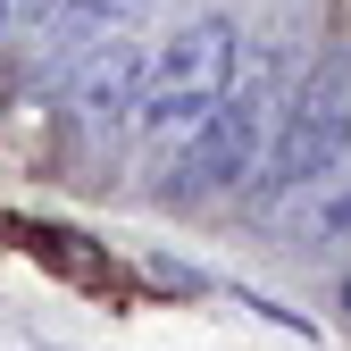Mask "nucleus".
<instances>
[{
  "instance_id": "4",
  "label": "nucleus",
  "mask_w": 351,
  "mask_h": 351,
  "mask_svg": "<svg viewBox=\"0 0 351 351\" xmlns=\"http://www.w3.org/2000/svg\"><path fill=\"white\" fill-rule=\"evenodd\" d=\"M143 67H151V51H143L134 34H117V42H101V51L67 75V134H75L84 151H109L117 134H134Z\"/></svg>"
},
{
  "instance_id": "6",
  "label": "nucleus",
  "mask_w": 351,
  "mask_h": 351,
  "mask_svg": "<svg viewBox=\"0 0 351 351\" xmlns=\"http://www.w3.org/2000/svg\"><path fill=\"white\" fill-rule=\"evenodd\" d=\"M318 243H351V184H343V193L318 209Z\"/></svg>"
},
{
  "instance_id": "2",
  "label": "nucleus",
  "mask_w": 351,
  "mask_h": 351,
  "mask_svg": "<svg viewBox=\"0 0 351 351\" xmlns=\"http://www.w3.org/2000/svg\"><path fill=\"white\" fill-rule=\"evenodd\" d=\"M343 159H351V51H326V59H310V75L285 84V109H276L268 159L251 176V201L285 209L301 193L335 184Z\"/></svg>"
},
{
  "instance_id": "3",
  "label": "nucleus",
  "mask_w": 351,
  "mask_h": 351,
  "mask_svg": "<svg viewBox=\"0 0 351 351\" xmlns=\"http://www.w3.org/2000/svg\"><path fill=\"white\" fill-rule=\"evenodd\" d=\"M234 59H243V25L234 17H193L176 25V42H159L151 67H143V101H134V134L151 151H176L193 125L217 109V93L234 84Z\"/></svg>"
},
{
  "instance_id": "8",
  "label": "nucleus",
  "mask_w": 351,
  "mask_h": 351,
  "mask_svg": "<svg viewBox=\"0 0 351 351\" xmlns=\"http://www.w3.org/2000/svg\"><path fill=\"white\" fill-rule=\"evenodd\" d=\"M0 34H9V0H0Z\"/></svg>"
},
{
  "instance_id": "1",
  "label": "nucleus",
  "mask_w": 351,
  "mask_h": 351,
  "mask_svg": "<svg viewBox=\"0 0 351 351\" xmlns=\"http://www.w3.org/2000/svg\"><path fill=\"white\" fill-rule=\"evenodd\" d=\"M276 109H285V42H251V51L234 59V84L217 93V109L167 151L159 209H201V201L243 193L259 176V159H268Z\"/></svg>"
},
{
  "instance_id": "7",
  "label": "nucleus",
  "mask_w": 351,
  "mask_h": 351,
  "mask_svg": "<svg viewBox=\"0 0 351 351\" xmlns=\"http://www.w3.org/2000/svg\"><path fill=\"white\" fill-rule=\"evenodd\" d=\"M343 318H351V276H343Z\"/></svg>"
},
{
  "instance_id": "5",
  "label": "nucleus",
  "mask_w": 351,
  "mask_h": 351,
  "mask_svg": "<svg viewBox=\"0 0 351 351\" xmlns=\"http://www.w3.org/2000/svg\"><path fill=\"white\" fill-rule=\"evenodd\" d=\"M159 0H59L51 17H42V59H34V84H67L84 59L101 51V42L134 34Z\"/></svg>"
}]
</instances>
